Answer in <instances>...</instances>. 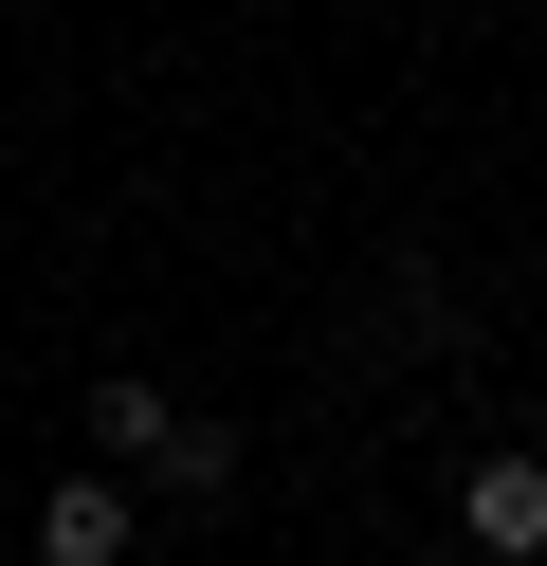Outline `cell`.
I'll list each match as a JSON object with an SVG mask.
<instances>
[{"label": "cell", "mask_w": 547, "mask_h": 566, "mask_svg": "<svg viewBox=\"0 0 547 566\" xmlns=\"http://www.w3.org/2000/svg\"><path fill=\"white\" fill-rule=\"evenodd\" d=\"M128 493H165V512H219V493H238V439H219V420H182V439L146 457Z\"/></svg>", "instance_id": "277c9868"}, {"label": "cell", "mask_w": 547, "mask_h": 566, "mask_svg": "<svg viewBox=\"0 0 547 566\" xmlns=\"http://www.w3.org/2000/svg\"><path fill=\"white\" fill-rule=\"evenodd\" d=\"M456 548H474V566H547V457H529V439L456 457Z\"/></svg>", "instance_id": "6da1fadb"}, {"label": "cell", "mask_w": 547, "mask_h": 566, "mask_svg": "<svg viewBox=\"0 0 547 566\" xmlns=\"http://www.w3.org/2000/svg\"><path fill=\"white\" fill-rule=\"evenodd\" d=\"M146 548V493L109 475V457H73L55 493H36V566H128Z\"/></svg>", "instance_id": "7a4b0ae2"}, {"label": "cell", "mask_w": 547, "mask_h": 566, "mask_svg": "<svg viewBox=\"0 0 547 566\" xmlns=\"http://www.w3.org/2000/svg\"><path fill=\"white\" fill-rule=\"evenodd\" d=\"M165 439H182V402H165V384H146V366H109L92 402H73V457H109V475H146V457H165Z\"/></svg>", "instance_id": "3957f363"}]
</instances>
